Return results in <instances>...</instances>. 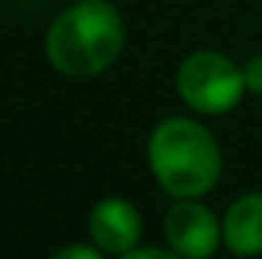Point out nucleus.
Listing matches in <instances>:
<instances>
[{
    "label": "nucleus",
    "mask_w": 262,
    "mask_h": 259,
    "mask_svg": "<svg viewBox=\"0 0 262 259\" xmlns=\"http://www.w3.org/2000/svg\"><path fill=\"white\" fill-rule=\"evenodd\" d=\"M125 46V21L110 0H76L49 25L46 58L70 79L104 73Z\"/></svg>",
    "instance_id": "obj_1"
},
{
    "label": "nucleus",
    "mask_w": 262,
    "mask_h": 259,
    "mask_svg": "<svg viewBox=\"0 0 262 259\" xmlns=\"http://www.w3.org/2000/svg\"><path fill=\"white\" fill-rule=\"evenodd\" d=\"M146 162L159 186L174 198H201L220 183L223 174L216 137L189 116H168L152 128Z\"/></svg>",
    "instance_id": "obj_2"
},
{
    "label": "nucleus",
    "mask_w": 262,
    "mask_h": 259,
    "mask_svg": "<svg viewBox=\"0 0 262 259\" xmlns=\"http://www.w3.org/2000/svg\"><path fill=\"white\" fill-rule=\"evenodd\" d=\"M244 92V70L223 52L201 49L177 67V95L195 113L223 116L241 104Z\"/></svg>",
    "instance_id": "obj_3"
},
{
    "label": "nucleus",
    "mask_w": 262,
    "mask_h": 259,
    "mask_svg": "<svg viewBox=\"0 0 262 259\" xmlns=\"http://www.w3.org/2000/svg\"><path fill=\"white\" fill-rule=\"evenodd\" d=\"M165 241L177 256H213L223 244V223L195 198H177V204L165 213Z\"/></svg>",
    "instance_id": "obj_4"
},
{
    "label": "nucleus",
    "mask_w": 262,
    "mask_h": 259,
    "mask_svg": "<svg viewBox=\"0 0 262 259\" xmlns=\"http://www.w3.org/2000/svg\"><path fill=\"white\" fill-rule=\"evenodd\" d=\"M140 235H143V220L137 207L119 195L101 198L89 213V238L104 253L125 256L131 247H137Z\"/></svg>",
    "instance_id": "obj_5"
},
{
    "label": "nucleus",
    "mask_w": 262,
    "mask_h": 259,
    "mask_svg": "<svg viewBox=\"0 0 262 259\" xmlns=\"http://www.w3.org/2000/svg\"><path fill=\"white\" fill-rule=\"evenodd\" d=\"M223 244L235 256H262V192L232 201L223 217Z\"/></svg>",
    "instance_id": "obj_6"
},
{
    "label": "nucleus",
    "mask_w": 262,
    "mask_h": 259,
    "mask_svg": "<svg viewBox=\"0 0 262 259\" xmlns=\"http://www.w3.org/2000/svg\"><path fill=\"white\" fill-rule=\"evenodd\" d=\"M244 85H247V92H253V95H259L262 98V55H253V58H247L244 64Z\"/></svg>",
    "instance_id": "obj_7"
},
{
    "label": "nucleus",
    "mask_w": 262,
    "mask_h": 259,
    "mask_svg": "<svg viewBox=\"0 0 262 259\" xmlns=\"http://www.w3.org/2000/svg\"><path fill=\"white\" fill-rule=\"evenodd\" d=\"M104 253L95 241L92 244H70V247H61L55 250V259H98Z\"/></svg>",
    "instance_id": "obj_8"
}]
</instances>
